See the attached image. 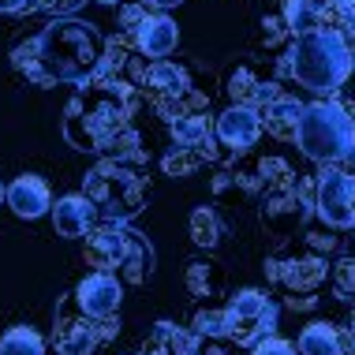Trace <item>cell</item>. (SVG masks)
<instances>
[{"label":"cell","mask_w":355,"mask_h":355,"mask_svg":"<svg viewBox=\"0 0 355 355\" xmlns=\"http://www.w3.org/2000/svg\"><path fill=\"white\" fill-rule=\"evenodd\" d=\"M109 37L86 19L60 15L12 49V64L34 86H86L98 75Z\"/></svg>","instance_id":"obj_1"},{"label":"cell","mask_w":355,"mask_h":355,"mask_svg":"<svg viewBox=\"0 0 355 355\" xmlns=\"http://www.w3.org/2000/svg\"><path fill=\"white\" fill-rule=\"evenodd\" d=\"M139 83H86L64 109V139L75 150L109 153L123 131L131 128V112L139 109Z\"/></svg>","instance_id":"obj_2"},{"label":"cell","mask_w":355,"mask_h":355,"mask_svg":"<svg viewBox=\"0 0 355 355\" xmlns=\"http://www.w3.org/2000/svg\"><path fill=\"white\" fill-rule=\"evenodd\" d=\"M281 71L292 75L303 90L333 98L352 79V42L344 31L322 26V31L300 34L281 53Z\"/></svg>","instance_id":"obj_3"},{"label":"cell","mask_w":355,"mask_h":355,"mask_svg":"<svg viewBox=\"0 0 355 355\" xmlns=\"http://www.w3.org/2000/svg\"><path fill=\"white\" fill-rule=\"evenodd\" d=\"M83 195L98 206L101 220H116L128 225L146 209L150 198V180L139 172V165H123V161L105 157L83 176Z\"/></svg>","instance_id":"obj_4"},{"label":"cell","mask_w":355,"mask_h":355,"mask_svg":"<svg viewBox=\"0 0 355 355\" xmlns=\"http://www.w3.org/2000/svg\"><path fill=\"white\" fill-rule=\"evenodd\" d=\"M83 258L101 273H120L128 284H142L153 273V247L150 239L116 220H101L86 236Z\"/></svg>","instance_id":"obj_5"},{"label":"cell","mask_w":355,"mask_h":355,"mask_svg":"<svg viewBox=\"0 0 355 355\" xmlns=\"http://www.w3.org/2000/svg\"><path fill=\"white\" fill-rule=\"evenodd\" d=\"M295 146L311 161H318V165H340L355 150V123L348 116V109H344V101L325 98V101L306 105Z\"/></svg>","instance_id":"obj_6"},{"label":"cell","mask_w":355,"mask_h":355,"mask_svg":"<svg viewBox=\"0 0 355 355\" xmlns=\"http://www.w3.org/2000/svg\"><path fill=\"white\" fill-rule=\"evenodd\" d=\"M139 90H142V98L157 109V116L165 123L187 116V112H206V105H209V94L195 90L187 64H180V60L146 64V68H142V79H139Z\"/></svg>","instance_id":"obj_7"},{"label":"cell","mask_w":355,"mask_h":355,"mask_svg":"<svg viewBox=\"0 0 355 355\" xmlns=\"http://www.w3.org/2000/svg\"><path fill=\"white\" fill-rule=\"evenodd\" d=\"M311 214V195H306V184L295 172H284V176L262 184V206H258V217H262V228L273 232L277 239L295 236V228Z\"/></svg>","instance_id":"obj_8"},{"label":"cell","mask_w":355,"mask_h":355,"mask_svg":"<svg viewBox=\"0 0 355 355\" xmlns=\"http://www.w3.org/2000/svg\"><path fill=\"white\" fill-rule=\"evenodd\" d=\"M120 322H94L90 314H83V306L75 303V295H64L56 303V318H53V344L60 355H94L109 337H116Z\"/></svg>","instance_id":"obj_9"},{"label":"cell","mask_w":355,"mask_h":355,"mask_svg":"<svg viewBox=\"0 0 355 355\" xmlns=\"http://www.w3.org/2000/svg\"><path fill=\"white\" fill-rule=\"evenodd\" d=\"M273 325H277V306L258 288H243L225 306V337L243 344V348H254L258 340L273 337Z\"/></svg>","instance_id":"obj_10"},{"label":"cell","mask_w":355,"mask_h":355,"mask_svg":"<svg viewBox=\"0 0 355 355\" xmlns=\"http://www.w3.org/2000/svg\"><path fill=\"white\" fill-rule=\"evenodd\" d=\"M314 214L329 228H355V176L344 165H322L314 180Z\"/></svg>","instance_id":"obj_11"},{"label":"cell","mask_w":355,"mask_h":355,"mask_svg":"<svg viewBox=\"0 0 355 355\" xmlns=\"http://www.w3.org/2000/svg\"><path fill=\"white\" fill-rule=\"evenodd\" d=\"M266 266H270L273 281L288 292V303H292V306H306V303H311V292L333 270L322 254L306 251L303 243H300V251H292V254H284V258H273V262H266Z\"/></svg>","instance_id":"obj_12"},{"label":"cell","mask_w":355,"mask_h":355,"mask_svg":"<svg viewBox=\"0 0 355 355\" xmlns=\"http://www.w3.org/2000/svg\"><path fill=\"white\" fill-rule=\"evenodd\" d=\"M220 90H225L228 105H251V109H258V112L284 94L281 86H277V79L270 75V68H262L258 60L228 64L225 75H220Z\"/></svg>","instance_id":"obj_13"},{"label":"cell","mask_w":355,"mask_h":355,"mask_svg":"<svg viewBox=\"0 0 355 355\" xmlns=\"http://www.w3.org/2000/svg\"><path fill=\"white\" fill-rule=\"evenodd\" d=\"M355 8V0H284V19L292 37L322 31V26H333L337 31L340 19Z\"/></svg>","instance_id":"obj_14"},{"label":"cell","mask_w":355,"mask_h":355,"mask_svg":"<svg viewBox=\"0 0 355 355\" xmlns=\"http://www.w3.org/2000/svg\"><path fill=\"white\" fill-rule=\"evenodd\" d=\"M71 295H75V303L83 306V314H90L94 322H109V318H116V311L123 303V284L112 273L94 270L90 277H83Z\"/></svg>","instance_id":"obj_15"},{"label":"cell","mask_w":355,"mask_h":355,"mask_svg":"<svg viewBox=\"0 0 355 355\" xmlns=\"http://www.w3.org/2000/svg\"><path fill=\"white\" fill-rule=\"evenodd\" d=\"M214 135L228 153H247L262 135V112L251 105H228L214 120Z\"/></svg>","instance_id":"obj_16"},{"label":"cell","mask_w":355,"mask_h":355,"mask_svg":"<svg viewBox=\"0 0 355 355\" xmlns=\"http://www.w3.org/2000/svg\"><path fill=\"white\" fill-rule=\"evenodd\" d=\"M131 45H135V53L142 56V60H168L172 53H176L180 45V26L176 19H168L165 12L157 15H146L142 19V26L135 31V37H131Z\"/></svg>","instance_id":"obj_17"},{"label":"cell","mask_w":355,"mask_h":355,"mask_svg":"<svg viewBox=\"0 0 355 355\" xmlns=\"http://www.w3.org/2000/svg\"><path fill=\"white\" fill-rule=\"evenodd\" d=\"M98 225H101L98 206H94L90 198L83 195V191H79V195L56 198V206H53V228H56V236H64V239H83V236H90Z\"/></svg>","instance_id":"obj_18"},{"label":"cell","mask_w":355,"mask_h":355,"mask_svg":"<svg viewBox=\"0 0 355 355\" xmlns=\"http://www.w3.org/2000/svg\"><path fill=\"white\" fill-rule=\"evenodd\" d=\"M168 139H172V146H176V150H195V153H202L209 165L220 157V153H217L214 123H209L206 112H187V116L172 120V123H168Z\"/></svg>","instance_id":"obj_19"},{"label":"cell","mask_w":355,"mask_h":355,"mask_svg":"<svg viewBox=\"0 0 355 355\" xmlns=\"http://www.w3.org/2000/svg\"><path fill=\"white\" fill-rule=\"evenodd\" d=\"M8 206H12L15 217H42L53 209V195H49V184H45L37 172H23V176H15L12 184H8Z\"/></svg>","instance_id":"obj_20"},{"label":"cell","mask_w":355,"mask_h":355,"mask_svg":"<svg viewBox=\"0 0 355 355\" xmlns=\"http://www.w3.org/2000/svg\"><path fill=\"white\" fill-rule=\"evenodd\" d=\"M303 101L288 98V94H281L277 101H270L262 109V128L270 131V135L277 142H295V135H300V120H303Z\"/></svg>","instance_id":"obj_21"},{"label":"cell","mask_w":355,"mask_h":355,"mask_svg":"<svg viewBox=\"0 0 355 355\" xmlns=\"http://www.w3.org/2000/svg\"><path fill=\"white\" fill-rule=\"evenodd\" d=\"M184 288L202 303L220 300L225 295V270H220V262H214V258H191L184 270Z\"/></svg>","instance_id":"obj_22"},{"label":"cell","mask_w":355,"mask_h":355,"mask_svg":"<svg viewBox=\"0 0 355 355\" xmlns=\"http://www.w3.org/2000/svg\"><path fill=\"white\" fill-rule=\"evenodd\" d=\"M344 337L333 322H306L300 333V355H340Z\"/></svg>","instance_id":"obj_23"},{"label":"cell","mask_w":355,"mask_h":355,"mask_svg":"<svg viewBox=\"0 0 355 355\" xmlns=\"http://www.w3.org/2000/svg\"><path fill=\"white\" fill-rule=\"evenodd\" d=\"M191 337L195 333H184L180 325H172V322H157L153 325V333L146 340H142V348L139 355H180L191 344Z\"/></svg>","instance_id":"obj_24"},{"label":"cell","mask_w":355,"mask_h":355,"mask_svg":"<svg viewBox=\"0 0 355 355\" xmlns=\"http://www.w3.org/2000/svg\"><path fill=\"white\" fill-rule=\"evenodd\" d=\"M220 236H225V220L214 206H198L195 214H191V239H195V247H206V251H214L220 243Z\"/></svg>","instance_id":"obj_25"},{"label":"cell","mask_w":355,"mask_h":355,"mask_svg":"<svg viewBox=\"0 0 355 355\" xmlns=\"http://www.w3.org/2000/svg\"><path fill=\"white\" fill-rule=\"evenodd\" d=\"M0 355H45V340L34 325H12L0 337Z\"/></svg>","instance_id":"obj_26"},{"label":"cell","mask_w":355,"mask_h":355,"mask_svg":"<svg viewBox=\"0 0 355 355\" xmlns=\"http://www.w3.org/2000/svg\"><path fill=\"white\" fill-rule=\"evenodd\" d=\"M288 37H292V31H288L284 12H273V15H262V19H258V49H266V53H284V49H288Z\"/></svg>","instance_id":"obj_27"},{"label":"cell","mask_w":355,"mask_h":355,"mask_svg":"<svg viewBox=\"0 0 355 355\" xmlns=\"http://www.w3.org/2000/svg\"><path fill=\"white\" fill-rule=\"evenodd\" d=\"M105 157H112V161H123V165H142V161L150 157L146 153V146H142V135L135 131V123H131L128 131H123V135L112 142V150L105 153Z\"/></svg>","instance_id":"obj_28"},{"label":"cell","mask_w":355,"mask_h":355,"mask_svg":"<svg viewBox=\"0 0 355 355\" xmlns=\"http://www.w3.org/2000/svg\"><path fill=\"white\" fill-rule=\"evenodd\" d=\"M202 165H209L202 153H195V150H176V146H172L165 157H161V168H165V176H191V172L202 168Z\"/></svg>","instance_id":"obj_29"},{"label":"cell","mask_w":355,"mask_h":355,"mask_svg":"<svg viewBox=\"0 0 355 355\" xmlns=\"http://www.w3.org/2000/svg\"><path fill=\"white\" fill-rule=\"evenodd\" d=\"M191 333L195 337H225V311H214V306H202V311H195V318H191Z\"/></svg>","instance_id":"obj_30"},{"label":"cell","mask_w":355,"mask_h":355,"mask_svg":"<svg viewBox=\"0 0 355 355\" xmlns=\"http://www.w3.org/2000/svg\"><path fill=\"white\" fill-rule=\"evenodd\" d=\"M329 281H333L337 300H355V258H340L329 270Z\"/></svg>","instance_id":"obj_31"},{"label":"cell","mask_w":355,"mask_h":355,"mask_svg":"<svg viewBox=\"0 0 355 355\" xmlns=\"http://www.w3.org/2000/svg\"><path fill=\"white\" fill-rule=\"evenodd\" d=\"M146 15H150L146 4H128V8H123V12H120V37H128V42H131Z\"/></svg>","instance_id":"obj_32"},{"label":"cell","mask_w":355,"mask_h":355,"mask_svg":"<svg viewBox=\"0 0 355 355\" xmlns=\"http://www.w3.org/2000/svg\"><path fill=\"white\" fill-rule=\"evenodd\" d=\"M251 355H295V344H288L284 337H266L251 348Z\"/></svg>","instance_id":"obj_33"},{"label":"cell","mask_w":355,"mask_h":355,"mask_svg":"<svg viewBox=\"0 0 355 355\" xmlns=\"http://www.w3.org/2000/svg\"><path fill=\"white\" fill-rule=\"evenodd\" d=\"M180 355H225V348H220L217 340H209V337H191V344Z\"/></svg>","instance_id":"obj_34"},{"label":"cell","mask_w":355,"mask_h":355,"mask_svg":"<svg viewBox=\"0 0 355 355\" xmlns=\"http://www.w3.org/2000/svg\"><path fill=\"white\" fill-rule=\"evenodd\" d=\"M34 4L42 8V12H49V15H56V19H60V15H71L75 8L83 4V0H34Z\"/></svg>","instance_id":"obj_35"},{"label":"cell","mask_w":355,"mask_h":355,"mask_svg":"<svg viewBox=\"0 0 355 355\" xmlns=\"http://www.w3.org/2000/svg\"><path fill=\"white\" fill-rule=\"evenodd\" d=\"M31 8H37L34 0H0V15H23Z\"/></svg>","instance_id":"obj_36"},{"label":"cell","mask_w":355,"mask_h":355,"mask_svg":"<svg viewBox=\"0 0 355 355\" xmlns=\"http://www.w3.org/2000/svg\"><path fill=\"white\" fill-rule=\"evenodd\" d=\"M150 8H157V12H168V8H176V4H184V0H146Z\"/></svg>","instance_id":"obj_37"},{"label":"cell","mask_w":355,"mask_h":355,"mask_svg":"<svg viewBox=\"0 0 355 355\" xmlns=\"http://www.w3.org/2000/svg\"><path fill=\"white\" fill-rule=\"evenodd\" d=\"M344 352L355 355V318H352V325H348V337H344Z\"/></svg>","instance_id":"obj_38"},{"label":"cell","mask_w":355,"mask_h":355,"mask_svg":"<svg viewBox=\"0 0 355 355\" xmlns=\"http://www.w3.org/2000/svg\"><path fill=\"white\" fill-rule=\"evenodd\" d=\"M344 168H348V172H352V176H355V150L348 153V157H344Z\"/></svg>","instance_id":"obj_39"},{"label":"cell","mask_w":355,"mask_h":355,"mask_svg":"<svg viewBox=\"0 0 355 355\" xmlns=\"http://www.w3.org/2000/svg\"><path fill=\"white\" fill-rule=\"evenodd\" d=\"M0 202H8V187L4 184H0Z\"/></svg>","instance_id":"obj_40"},{"label":"cell","mask_w":355,"mask_h":355,"mask_svg":"<svg viewBox=\"0 0 355 355\" xmlns=\"http://www.w3.org/2000/svg\"><path fill=\"white\" fill-rule=\"evenodd\" d=\"M94 4H123V0H94Z\"/></svg>","instance_id":"obj_41"},{"label":"cell","mask_w":355,"mask_h":355,"mask_svg":"<svg viewBox=\"0 0 355 355\" xmlns=\"http://www.w3.org/2000/svg\"><path fill=\"white\" fill-rule=\"evenodd\" d=\"M352 75H355V45H352Z\"/></svg>","instance_id":"obj_42"}]
</instances>
